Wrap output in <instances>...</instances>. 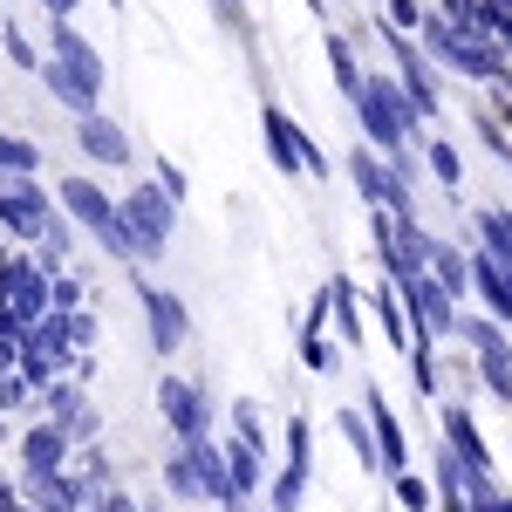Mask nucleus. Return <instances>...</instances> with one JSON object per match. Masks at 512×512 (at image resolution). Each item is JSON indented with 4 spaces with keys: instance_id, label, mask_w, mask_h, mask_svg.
I'll return each instance as SVG.
<instances>
[{
    "instance_id": "1",
    "label": "nucleus",
    "mask_w": 512,
    "mask_h": 512,
    "mask_svg": "<svg viewBox=\"0 0 512 512\" xmlns=\"http://www.w3.org/2000/svg\"><path fill=\"white\" fill-rule=\"evenodd\" d=\"M164 485H171V499H212V506L239 512V492L233 485V465H226V451H212L205 437H178V458L164 465Z\"/></svg>"
},
{
    "instance_id": "2",
    "label": "nucleus",
    "mask_w": 512,
    "mask_h": 512,
    "mask_svg": "<svg viewBox=\"0 0 512 512\" xmlns=\"http://www.w3.org/2000/svg\"><path fill=\"white\" fill-rule=\"evenodd\" d=\"M55 205H62V212H69V219H76V226L96 239L103 253H117V260H137V246H130V226H123V205L103 192V185H89V178L76 171V178H62V185H55Z\"/></svg>"
},
{
    "instance_id": "3",
    "label": "nucleus",
    "mask_w": 512,
    "mask_h": 512,
    "mask_svg": "<svg viewBox=\"0 0 512 512\" xmlns=\"http://www.w3.org/2000/svg\"><path fill=\"white\" fill-rule=\"evenodd\" d=\"M355 117H362L369 144H376L383 158H410L403 144H410L417 103H410V89H403L396 76H369V82H362V96H355Z\"/></svg>"
},
{
    "instance_id": "4",
    "label": "nucleus",
    "mask_w": 512,
    "mask_h": 512,
    "mask_svg": "<svg viewBox=\"0 0 512 512\" xmlns=\"http://www.w3.org/2000/svg\"><path fill=\"white\" fill-rule=\"evenodd\" d=\"M123 205V226H130V246H137V260H158L164 246H171V226H178V198L164 192V185H137Z\"/></svg>"
},
{
    "instance_id": "5",
    "label": "nucleus",
    "mask_w": 512,
    "mask_h": 512,
    "mask_svg": "<svg viewBox=\"0 0 512 512\" xmlns=\"http://www.w3.org/2000/svg\"><path fill=\"white\" fill-rule=\"evenodd\" d=\"M458 335H465V349L478 355V376H485V390L512 403V342H506V321L499 315H458Z\"/></svg>"
},
{
    "instance_id": "6",
    "label": "nucleus",
    "mask_w": 512,
    "mask_h": 512,
    "mask_svg": "<svg viewBox=\"0 0 512 512\" xmlns=\"http://www.w3.org/2000/svg\"><path fill=\"white\" fill-rule=\"evenodd\" d=\"M349 178H355V192L369 198L376 212L417 219V212H410V178L396 171V158H376V151H362V144H355V151H349Z\"/></svg>"
},
{
    "instance_id": "7",
    "label": "nucleus",
    "mask_w": 512,
    "mask_h": 512,
    "mask_svg": "<svg viewBox=\"0 0 512 512\" xmlns=\"http://www.w3.org/2000/svg\"><path fill=\"white\" fill-rule=\"evenodd\" d=\"M48 219H55V205H48V192L35 185V171H7V178H0V226L14 239H41Z\"/></svg>"
},
{
    "instance_id": "8",
    "label": "nucleus",
    "mask_w": 512,
    "mask_h": 512,
    "mask_svg": "<svg viewBox=\"0 0 512 512\" xmlns=\"http://www.w3.org/2000/svg\"><path fill=\"white\" fill-rule=\"evenodd\" d=\"M403 287V301H410V321H417V335H458V294L431 274V267H417L410 280H396Z\"/></svg>"
},
{
    "instance_id": "9",
    "label": "nucleus",
    "mask_w": 512,
    "mask_h": 512,
    "mask_svg": "<svg viewBox=\"0 0 512 512\" xmlns=\"http://www.w3.org/2000/svg\"><path fill=\"white\" fill-rule=\"evenodd\" d=\"M376 35H383V48H390V62H396V82L410 89V103H417V117H437V82H431V62H424V41H410V28H396V21H383Z\"/></svg>"
},
{
    "instance_id": "10",
    "label": "nucleus",
    "mask_w": 512,
    "mask_h": 512,
    "mask_svg": "<svg viewBox=\"0 0 512 512\" xmlns=\"http://www.w3.org/2000/svg\"><path fill=\"white\" fill-rule=\"evenodd\" d=\"M260 130H267V151H274V164L287 171V178H301V171H321V151L308 144V130L287 117V110H260Z\"/></svg>"
},
{
    "instance_id": "11",
    "label": "nucleus",
    "mask_w": 512,
    "mask_h": 512,
    "mask_svg": "<svg viewBox=\"0 0 512 512\" xmlns=\"http://www.w3.org/2000/svg\"><path fill=\"white\" fill-rule=\"evenodd\" d=\"M158 410H164V424H171L178 437H205V431H212V417H205V390L185 383V376H164V383H158Z\"/></svg>"
},
{
    "instance_id": "12",
    "label": "nucleus",
    "mask_w": 512,
    "mask_h": 512,
    "mask_svg": "<svg viewBox=\"0 0 512 512\" xmlns=\"http://www.w3.org/2000/svg\"><path fill=\"white\" fill-rule=\"evenodd\" d=\"M144 321H151V349H158V355H178V349H185V335H192L185 301L164 294V287H144Z\"/></svg>"
},
{
    "instance_id": "13",
    "label": "nucleus",
    "mask_w": 512,
    "mask_h": 512,
    "mask_svg": "<svg viewBox=\"0 0 512 512\" xmlns=\"http://www.w3.org/2000/svg\"><path fill=\"white\" fill-rule=\"evenodd\" d=\"M76 144H82V158H89V164H130V130L110 123L103 110L76 117Z\"/></svg>"
},
{
    "instance_id": "14",
    "label": "nucleus",
    "mask_w": 512,
    "mask_h": 512,
    "mask_svg": "<svg viewBox=\"0 0 512 512\" xmlns=\"http://www.w3.org/2000/svg\"><path fill=\"white\" fill-rule=\"evenodd\" d=\"M48 48H55V62H69L89 89H103V55L89 48V35H82L69 14H55V28H48Z\"/></svg>"
},
{
    "instance_id": "15",
    "label": "nucleus",
    "mask_w": 512,
    "mask_h": 512,
    "mask_svg": "<svg viewBox=\"0 0 512 512\" xmlns=\"http://www.w3.org/2000/svg\"><path fill=\"white\" fill-rule=\"evenodd\" d=\"M21 465H28V478L69 472V431L62 424H35V431L21 437Z\"/></svg>"
},
{
    "instance_id": "16",
    "label": "nucleus",
    "mask_w": 512,
    "mask_h": 512,
    "mask_svg": "<svg viewBox=\"0 0 512 512\" xmlns=\"http://www.w3.org/2000/svg\"><path fill=\"white\" fill-rule=\"evenodd\" d=\"M41 82H48V96H55V103H62L69 117H89V110L103 103V89H89V82H82L69 62H55V55L41 62Z\"/></svg>"
},
{
    "instance_id": "17",
    "label": "nucleus",
    "mask_w": 512,
    "mask_h": 512,
    "mask_svg": "<svg viewBox=\"0 0 512 512\" xmlns=\"http://www.w3.org/2000/svg\"><path fill=\"white\" fill-rule=\"evenodd\" d=\"M335 431H342V444L355 451V472H383V444H376L369 410H362V417H355V403H349V410H335Z\"/></svg>"
},
{
    "instance_id": "18",
    "label": "nucleus",
    "mask_w": 512,
    "mask_h": 512,
    "mask_svg": "<svg viewBox=\"0 0 512 512\" xmlns=\"http://www.w3.org/2000/svg\"><path fill=\"white\" fill-rule=\"evenodd\" d=\"M362 410H369V424H376V444H383V472H403V465H410V437H403V424L390 417V403L369 390V396H362Z\"/></svg>"
},
{
    "instance_id": "19",
    "label": "nucleus",
    "mask_w": 512,
    "mask_h": 512,
    "mask_svg": "<svg viewBox=\"0 0 512 512\" xmlns=\"http://www.w3.org/2000/svg\"><path fill=\"white\" fill-rule=\"evenodd\" d=\"M431 274L444 280L458 301H465V294H472V253H465V246H444V239H431Z\"/></svg>"
},
{
    "instance_id": "20",
    "label": "nucleus",
    "mask_w": 512,
    "mask_h": 512,
    "mask_svg": "<svg viewBox=\"0 0 512 512\" xmlns=\"http://www.w3.org/2000/svg\"><path fill=\"white\" fill-rule=\"evenodd\" d=\"M328 69H335V89H342V96H362V82H369V69H362V62H355V48H349V35H328Z\"/></svg>"
},
{
    "instance_id": "21",
    "label": "nucleus",
    "mask_w": 512,
    "mask_h": 512,
    "mask_svg": "<svg viewBox=\"0 0 512 512\" xmlns=\"http://www.w3.org/2000/svg\"><path fill=\"white\" fill-rule=\"evenodd\" d=\"M328 308H335L342 342H362V294H355V280H328Z\"/></svg>"
},
{
    "instance_id": "22",
    "label": "nucleus",
    "mask_w": 512,
    "mask_h": 512,
    "mask_svg": "<svg viewBox=\"0 0 512 512\" xmlns=\"http://www.w3.org/2000/svg\"><path fill=\"white\" fill-rule=\"evenodd\" d=\"M69 226H76L69 212H55V219L41 226V253H35V260H41V267H48V274H62V267H69V239H76V233H69Z\"/></svg>"
},
{
    "instance_id": "23",
    "label": "nucleus",
    "mask_w": 512,
    "mask_h": 512,
    "mask_svg": "<svg viewBox=\"0 0 512 512\" xmlns=\"http://www.w3.org/2000/svg\"><path fill=\"white\" fill-rule=\"evenodd\" d=\"M226 465H233V485H239V492H260L267 465H260V451H253L246 437H233V444H226Z\"/></svg>"
},
{
    "instance_id": "24",
    "label": "nucleus",
    "mask_w": 512,
    "mask_h": 512,
    "mask_svg": "<svg viewBox=\"0 0 512 512\" xmlns=\"http://www.w3.org/2000/svg\"><path fill=\"white\" fill-rule=\"evenodd\" d=\"M301 499H308V465L287 458V472H280V485H274V512H301Z\"/></svg>"
},
{
    "instance_id": "25",
    "label": "nucleus",
    "mask_w": 512,
    "mask_h": 512,
    "mask_svg": "<svg viewBox=\"0 0 512 512\" xmlns=\"http://www.w3.org/2000/svg\"><path fill=\"white\" fill-rule=\"evenodd\" d=\"M431 171L444 192H458L465 185V164H458V144H444V137H431Z\"/></svg>"
},
{
    "instance_id": "26",
    "label": "nucleus",
    "mask_w": 512,
    "mask_h": 512,
    "mask_svg": "<svg viewBox=\"0 0 512 512\" xmlns=\"http://www.w3.org/2000/svg\"><path fill=\"white\" fill-rule=\"evenodd\" d=\"M233 437H246L253 451H267V424H260V403H253V396L233 403Z\"/></svg>"
},
{
    "instance_id": "27",
    "label": "nucleus",
    "mask_w": 512,
    "mask_h": 512,
    "mask_svg": "<svg viewBox=\"0 0 512 512\" xmlns=\"http://www.w3.org/2000/svg\"><path fill=\"white\" fill-rule=\"evenodd\" d=\"M396 301H403V294H396V287H383V294H376V315H383V328H390V342L410 355V321H403V308H396Z\"/></svg>"
},
{
    "instance_id": "28",
    "label": "nucleus",
    "mask_w": 512,
    "mask_h": 512,
    "mask_svg": "<svg viewBox=\"0 0 512 512\" xmlns=\"http://www.w3.org/2000/svg\"><path fill=\"white\" fill-rule=\"evenodd\" d=\"M478 239H485L492 253H506V260H512V212H499V205L478 212Z\"/></svg>"
},
{
    "instance_id": "29",
    "label": "nucleus",
    "mask_w": 512,
    "mask_h": 512,
    "mask_svg": "<svg viewBox=\"0 0 512 512\" xmlns=\"http://www.w3.org/2000/svg\"><path fill=\"white\" fill-rule=\"evenodd\" d=\"M0 35H7V62H14V69H28V76H41V55H35V41H28V28H21V21H7Z\"/></svg>"
},
{
    "instance_id": "30",
    "label": "nucleus",
    "mask_w": 512,
    "mask_h": 512,
    "mask_svg": "<svg viewBox=\"0 0 512 512\" xmlns=\"http://www.w3.org/2000/svg\"><path fill=\"white\" fill-rule=\"evenodd\" d=\"M390 492H396V506H410V512L431 506V485H424V478H410V465H403V472H390Z\"/></svg>"
},
{
    "instance_id": "31",
    "label": "nucleus",
    "mask_w": 512,
    "mask_h": 512,
    "mask_svg": "<svg viewBox=\"0 0 512 512\" xmlns=\"http://www.w3.org/2000/svg\"><path fill=\"white\" fill-rule=\"evenodd\" d=\"M35 144H28V137H0V178H7V171H35Z\"/></svg>"
},
{
    "instance_id": "32",
    "label": "nucleus",
    "mask_w": 512,
    "mask_h": 512,
    "mask_svg": "<svg viewBox=\"0 0 512 512\" xmlns=\"http://www.w3.org/2000/svg\"><path fill=\"white\" fill-rule=\"evenodd\" d=\"M390 21H396V28H410V35H417V28H424V7H417V0H390Z\"/></svg>"
},
{
    "instance_id": "33",
    "label": "nucleus",
    "mask_w": 512,
    "mask_h": 512,
    "mask_svg": "<svg viewBox=\"0 0 512 512\" xmlns=\"http://www.w3.org/2000/svg\"><path fill=\"white\" fill-rule=\"evenodd\" d=\"M28 383H35V376H28V369H21V376H0V410H14V403H21V396H28Z\"/></svg>"
},
{
    "instance_id": "34",
    "label": "nucleus",
    "mask_w": 512,
    "mask_h": 512,
    "mask_svg": "<svg viewBox=\"0 0 512 512\" xmlns=\"http://www.w3.org/2000/svg\"><path fill=\"white\" fill-rule=\"evenodd\" d=\"M76 301H82V287L69 274H55V308H76Z\"/></svg>"
},
{
    "instance_id": "35",
    "label": "nucleus",
    "mask_w": 512,
    "mask_h": 512,
    "mask_svg": "<svg viewBox=\"0 0 512 512\" xmlns=\"http://www.w3.org/2000/svg\"><path fill=\"white\" fill-rule=\"evenodd\" d=\"M158 185H164L171 198H185V171H178V164H158Z\"/></svg>"
},
{
    "instance_id": "36",
    "label": "nucleus",
    "mask_w": 512,
    "mask_h": 512,
    "mask_svg": "<svg viewBox=\"0 0 512 512\" xmlns=\"http://www.w3.org/2000/svg\"><path fill=\"white\" fill-rule=\"evenodd\" d=\"M472 512H512V499H506V492H499V499H492V506H472Z\"/></svg>"
},
{
    "instance_id": "37",
    "label": "nucleus",
    "mask_w": 512,
    "mask_h": 512,
    "mask_svg": "<svg viewBox=\"0 0 512 512\" xmlns=\"http://www.w3.org/2000/svg\"><path fill=\"white\" fill-rule=\"evenodd\" d=\"M219 7H233V0H219Z\"/></svg>"
}]
</instances>
